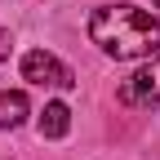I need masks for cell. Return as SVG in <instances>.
<instances>
[{
    "instance_id": "cell-1",
    "label": "cell",
    "mask_w": 160,
    "mask_h": 160,
    "mask_svg": "<svg viewBox=\"0 0 160 160\" xmlns=\"http://www.w3.org/2000/svg\"><path fill=\"white\" fill-rule=\"evenodd\" d=\"M89 40L111 58H147L160 49V22L138 5H107L89 13Z\"/></svg>"
},
{
    "instance_id": "cell-2",
    "label": "cell",
    "mask_w": 160,
    "mask_h": 160,
    "mask_svg": "<svg viewBox=\"0 0 160 160\" xmlns=\"http://www.w3.org/2000/svg\"><path fill=\"white\" fill-rule=\"evenodd\" d=\"M22 76L31 80V85H53V89H71L76 85V76H71V67H62L53 53H45V49H31L27 58H22Z\"/></svg>"
},
{
    "instance_id": "cell-3",
    "label": "cell",
    "mask_w": 160,
    "mask_h": 160,
    "mask_svg": "<svg viewBox=\"0 0 160 160\" xmlns=\"http://www.w3.org/2000/svg\"><path fill=\"white\" fill-rule=\"evenodd\" d=\"M120 98L125 102H138V107H160V58L147 62L138 76H129L120 85Z\"/></svg>"
},
{
    "instance_id": "cell-4",
    "label": "cell",
    "mask_w": 160,
    "mask_h": 160,
    "mask_svg": "<svg viewBox=\"0 0 160 160\" xmlns=\"http://www.w3.org/2000/svg\"><path fill=\"white\" fill-rule=\"evenodd\" d=\"M27 120V93L22 89H5L0 93V129H18Z\"/></svg>"
},
{
    "instance_id": "cell-5",
    "label": "cell",
    "mask_w": 160,
    "mask_h": 160,
    "mask_svg": "<svg viewBox=\"0 0 160 160\" xmlns=\"http://www.w3.org/2000/svg\"><path fill=\"white\" fill-rule=\"evenodd\" d=\"M67 129H71L67 102H49L45 111H40V138H67Z\"/></svg>"
},
{
    "instance_id": "cell-6",
    "label": "cell",
    "mask_w": 160,
    "mask_h": 160,
    "mask_svg": "<svg viewBox=\"0 0 160 160\" xmlns=\"http://www.w3.org/2000/svg\"><path fill=\"white\" fill-rule=\"evenodd\" d=\"M9 45H13V40H9V31L0 27V62H5V58H9Z\"/></svg>"
},
{
    "instance_id": "cell-7",
    "label": "cell",
    "mask_w": 160,
    "mask_h": 160,
    "mask_svg": "<svg viewBox=\"0 0 160 160\" xmlns=\"http://www.w3.org/2000/svg\"><path fill=\"white\" fill-rule=\"evenodd\" d=\"M156 5H160V0H156Z\"/></svg>"
}]
</instances>
